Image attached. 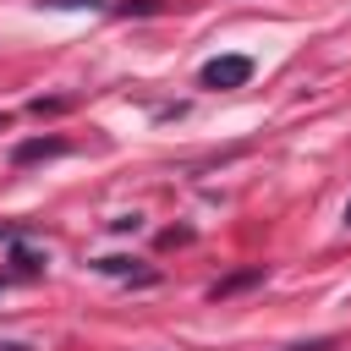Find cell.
Segmentation results:
<instances>
[{"mask_svg": "<svg viewBox=\"0 0 351 351\" xmlns=\"http://www.w3.org/2000/svg\"><path fill=\"white\" fill-rule=\"evenodd\" d=\"M11 258H16V269H22V274H44V258H38V252H27V247H16Z\"/></svg>", "mask_w": 351, "mask_h": 351, "instance_id": "3957f363", "label": "cell"}, {"mask_svg": "<svg viewBox=\"0 0 351 351\" xmlns=\"http://www.w3.org/2000/svg\"><path fill=\"white\" fill-rule=\"evenodd\" d=\"M99 269H104V274H137V280H148L143 269H132V258H104Z\"/></svg>", "mask_w": 351, "mask_h": 351, "instance_id": "277c9868", "label": "cell"}, {"mask_svg": "<svg viewBox=\"0 0 351 351\" xmlns=\"http://www.w3.org/2000/svg\"><path fill=\"white\" fill-rule=\"evenodd\" d=\"M346 225H351V203H346Z\"/></svg>", "mask_w": 351, "mask_h": 351, "instance_id": "ba28073f", "label": "cell"}, {"mask_svg": "<svg viewBox=\"0 0 351 351\" xmlns=\"http://www.w3.org/2000/svg\"><path fill=\"white\" fill-rule=\"evenodd\" d=\"M247 77H252L247 55H214L203 66V88H247Z\"/></svg>", "mask_w": 351, "mask_h": 351, "instance_id": "6da1fadb", "label": "cell"}, {"mask_svg": "<svg viewBox=\"0 0 351 351\" xmlns=\"http://www.w3.org/2000/svg\"><path fill=\"white\" fill-rule=\"evenodd\" d=\"M291 351H335V340H307V346H291Z\"/></svg>", "mask_w": 351, "mask_h": 351, "instance_id": "5b68a950", "label": "cell"}, {"mask_svg": "<svg viewBox=\"0 0 351 351\" xmlns=\"http://www.w3.org/2000/svg\"><path fill=\"white\" fill-rule=\"evenodd\" d=\"M49 154H66V143H60V137H33V143H22L11 159H16V165H33V159H49Z\"/></svg>", "mask_w": 351, "mask_h": 351, "instance_id": "7a4b0ae2", "label": "cell"}, {"mask_svg": "<svg viewBox=\"0 0 351 351\" xmlns=\"http://www.w3.org/2000/svg\"><path fill=\"white\" fill-rule=\"evenodd\" d=\"M11 236H16V230H11V225H0V241H11Z\"/></svg>", "mask_w": 351, "mask_h": 351, "instance_id": "52a82bcc", "label": "cell"}, {"mask_svg": "<svg viewBox=\"0 0 351 351\" xmlns=\"http://www.w3.org/2000/svg\"><path fill=\"white\" fill-rule=\"evenodd\" d=\"M44 5H88V11H99V0H44Z\"/></svg>", "mask_w": 351, "mask_h": 351, "instance_id": "8992f818", "label": "cell"}]
</instances>
